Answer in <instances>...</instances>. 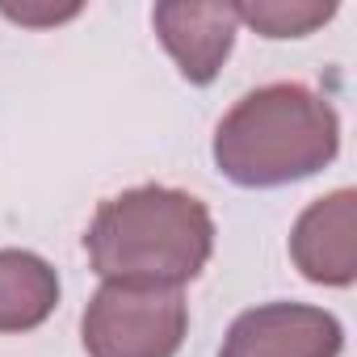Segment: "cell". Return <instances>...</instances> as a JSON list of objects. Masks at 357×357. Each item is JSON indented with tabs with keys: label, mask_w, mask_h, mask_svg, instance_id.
Masks as SVG:
<instances>
[{
	"label": "cell",
	"mask_w": 357,
	"mask_h": 357,
	"mask_svg": "<svg viewBox=\"0 0 357 357\" xmlns=\"http://www.w3.org/2000/svg\"><path fill=\"white\" fill-rule=\"evenodd\" d=\"M155 38L190 84H211L236 47V5L227 0H164L151 9Z\"/></svg>",
	"instance_id": "cell-5"
},
{
	"label": "cell",
	"mask_w": 357,
	"mask_h": 357,
	"mask_svg": "<svg viewBox=\"0 0 357 357\" xmlns=\"http://www.w3.org/2000/svg\"><path fill=\"white\" fill-rule=\"evenodd\" d=\"M190 332V303L168 286L101 282L80 319L89 357H176Z\"/></svg>",
	"instance_id": "cell-3"
},
{
	"label": "cell",
	"mask_w": 357,
	"mask_h": 357,
	"mask_svg": "<svg viewBox=\"0 0 357 357\" xmlns=\"http://www.w3.org/2000/svg\"><path fill=\"white\" fill-rule=\"evenodd\" d=\"M59 307V273L30 248H0V332H34Z\"/></svg>",
	"instance_id": "cell-7"
},
{
	"label": "cell",
	"mask_w": 357,
	"mask_h": 357,
	"mask_svg": "<svg viewBox=\"0 0 357 357\" xmlns=\"http://www.w3.org/2000/svg\"><path fill=\"white\" fill-rule=\"evenodd\" d=\"M84 252L101 282L181 290L215 252V219L206 202L185 190L135 185L97 206Z\"/></svg>",
	"instance_id": "cell-1"
},
{
	"label": "cell",
	"mask_w": 357,
	"mask_h": 357,
	"mask_svg": "<svg viewBox=\"0 0 357 357\" xmlns=\"http://www.w3.org/2000/svg\"><path fill=\"white\" fill-rule=\"evenodd\" d=\"M290 261L315 286H353L357 278V194L332 190L315 198L294 231H290Z\"/></svg>",
	"instance_id": "cell-6"
},
{
	"label": "cell",
	"mask_w": 357,
	"mask_h": 357,
	"mask_svg": "<svg viewBox=\"0 0 357 357\" xmlns=\"http://www.w3.org/2000/svg\"><path fill=\"white\" fill-rule=\"evenodd\" d=\"M215 164L244 190H273L328 168L340 151L332 101L307 84L278 80L244 93L215 130Z\"/></svg>",
	"instance_id": "cell-2"
},
{
	"label": "cell",
	"mask_w": 357,
	"mask_h": 357,
	"mask_svg": "<svg viewBox=\"0 0 357 357\" xmlns=\"http://www.w3.org/2000/svg\"><path fill=\"white\" fill-rule=\"evenodd\" d=\"M336 13V5H307V0H248L236 5V17L244 26H252L265 38H303L315 26H324Z\"/></svg>",
	"instance_id": "cell-8"
},
{
	"label": "cell",
	"mask_w": 357,
	"mask_h": 357,
	"mask_svg": "<svg viewBox=\"0 0 357 357\" xmlns=\"http://www.w3.org/2000/svg\"><path fill=\"white\" fill-rule=\"evenodd\" d=\"M344 328L311 303H261L231 319L219 357H340Z\"/></svg>",
	"instance_id": "cell-4"
}]
</instances>
